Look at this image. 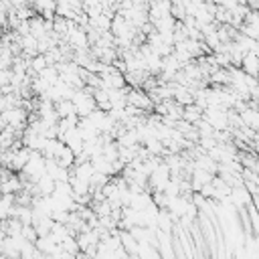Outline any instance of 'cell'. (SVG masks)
Segmentation results:
<instances>
[{
	"label": "cell",
	"instance_id": "1",
	"mask_svg": "<svg viewBox=\"0 0 259 259\" xmlns=\"http://www.w3.org/2000/svg\"><path fill=\"white\" fill-rule=\"evenodd\" d=\"M55 111L57 115L63 119V117H69V115H77V107L73 103V99H63L59 103H55Z\"/></svg>",
	"mask_w": 259,
	"mask_h": 259
}]
</instances>
